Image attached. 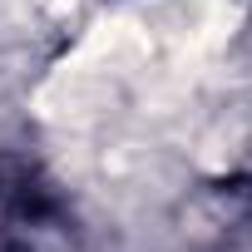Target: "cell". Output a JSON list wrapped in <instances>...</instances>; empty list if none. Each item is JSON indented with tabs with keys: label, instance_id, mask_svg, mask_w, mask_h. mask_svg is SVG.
I'll return each instance as SVG.
<instances>
[{
	"label": "cell",
	"instance_id": "1",
	"mask_svg": "<svg viewBox=\"0 0 252 252\" xmlns=\"http://www.w3.org/2000/svg\"><path fill=\"white\" fill-rule=\"evenodd\" d=\"M40 5H45V10H50V15H64V10H69V5H74V0H40Z\"/></svg>",
	"mask_w": 252,
	"mask_h": 252
}]
</instances>
